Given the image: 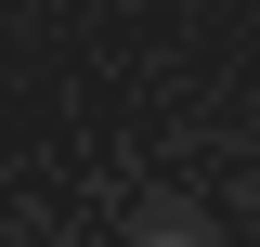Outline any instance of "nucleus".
Segmentation results:
<instances>
[{
  "mask_svg": "<svg viewBox=\"0 0 260 247\" xmlns=\"http://www.w3.org/2000/svg\"><path fill=\"white\" fill-rule=\"evenodd\" d=\"M143 247H195V234H143Z\"/></svg>",
  "mask_w": 260,
  "mask_h": 247,
  "instance_id": "nucleus-1",
  "label": "nucleus"
}]
</instances>
